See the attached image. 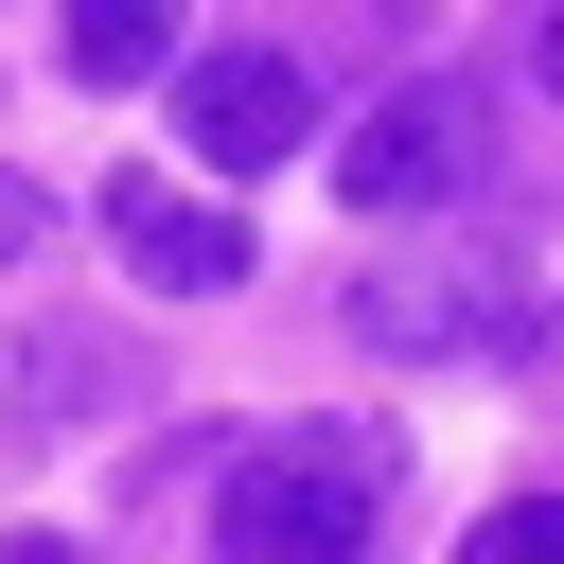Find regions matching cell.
<instances>
[{
    "mask_svg": "<svg viewBox=\"0 0 564 564\" xmlns=\"http://www.w3.org/2000/svg\"><path fill=\"white\" fill-rule=\"evenodd\" d=\"M476 564H564V494H494L476 511Z\"/></svg>",
    "mask_w": 564,
    "mask_h": 564,
    "instance_id": "9",
    "label": "cell"
},
{
    "mask_svg": "<svg viewBox=\"0 0 564 564\" xmlns=\"http://www.w3.org/2000/svg\"><path fill=\"white\" fill-rule=\"evenodd\" d=\"M159 88H176V141H194L212 176H282V159L317 141V106H335L264 18H247V35H176V70H159Z\"/></svg>",
    "mask_w": 564,
    "mask_h": 564,
    "instance_id": "3",
    "label": "cell"
},
{
    "mask_svg": "<svg viewBox=\"0 0 564 564\" xmlns=\"http://www.w3.org/2000/svg\"><path fill=\"white\" fill-rule=\"evenodd\" d=\"M529 70H546V88H564V0H546V18H529Z\"/></svg>",
    "mask_w": 564,
    "mask_h": 564,
    "instance_id": "11",
    "label": "cell"
},
{
    "mask_svg": "<svg viewBox=\"0 0 564 564\" xmlns=\"http://www.w3.org/2000/svg\"><path fill=\"white\" fill-rule=\"evenodd\" d=\"M176 35H194V0H70V88H141V70H176Z\"/></svg>",
    "mask_w": 564,
    "mask_h": 564,
    "instance_id": "8",
    "label": "cell"
},
{
    "mask_svg": "<svg viewBox=\"0 0 564 564\" xmlns=\"http://www.w3.org/2000/svg\"><path fill=\"white\" fill-rule=\"evenodd\" d=\"M476 141H494V106H476L458 70H405V88L335 141V194H352V212H441V194H476Z\"/></svg>",
    "mask_w": 564,
    "mask_h": 564,
    "instance_id": "4",
    "label": "cell"
},
{
    "mask_svg": "<svg viewBox=\"0 0 564 564\" xmlns=\"http://www.w3.org/2000/svg\"><path fill=\"white\" fill-rule=\"evenodd\" d=\"M35 247H53V194H35V176H18V159H0V282H18V264H35Z\"/></svg>",
    "mask_w": 564,
    "mask_h": 564,
    "instance_id": "10",
    "label": "cell"
},
{
    "mask_svg": "<svg viewBox=\"0 0 564 564\" xmlns=\"http://www.w3.org/2000/svg\"><path fill=\"white\" fill-rule=\"evenodd\" d=\"M106 247H123V282H159V300H229V282H247V212H229V194H176V176H106Z\"/></svg>",
    "mask_w": 564,
    "mask_h": 564,
    "instance_id": "5",
    "label": "cell"
},
{
    "mask_svg": "<svg viewBox=\"0 0 564 564\" xmlns=\"http://www.w3.org/2000/svg\"><path fill=\"white\" fill-rule=\"evenodd\" d=\"M423 18H441V0H264V35H282L317 88L370 70V53H423Z\"/></svg>",
    "mask_w": 564,
    "mask_h": 564,
    "instance_id": "7",
    "label": "cell"
},
{
    "mask_svg": "<svg viewBox=\"0 0 564 564\" xmlns=\"http://www.w3.org/2000/svg\"><path fill=\"white\" fill-rule=\"evenodd\" d=\"M405 494V441L388 423H247L212 458V546L229 564H352Z\"/></svg>",
    "mask_w": 564,
    "mask_h": 564,
    "instance_id": "1",
    "label": "cell"
},
{
    "mask_svg": "<svg viewBox=\"0 0 564 564\" xmlns=\"http://www.w3.org/2000/svg\"><path fill=\"white\" fill-rule=\"evenodd\" d=\"M335 317H352L370 352H511V317H529V300H511L494 264H370Z\"/></svg>",
    "mask_w": 564,
    "mask_h": 564,
    "instance_id": "6",
    "label": "cell"
},
{
    "mask_svg": "<svg viewBox=\"0 0 564 564\" xmlns=\"http://www.w3.org/2000/svg\"><path fill=\"white\" fill-rule=\"evenodd\" d=\"M141 405H159V352L123 317H18L0 335V458H70V441H106Z\"/></svg>",
    "mask_w": 564,
    "mask_h": 564,
    "instance_id": "2",
    "label": "cell"
}]
</instances>
